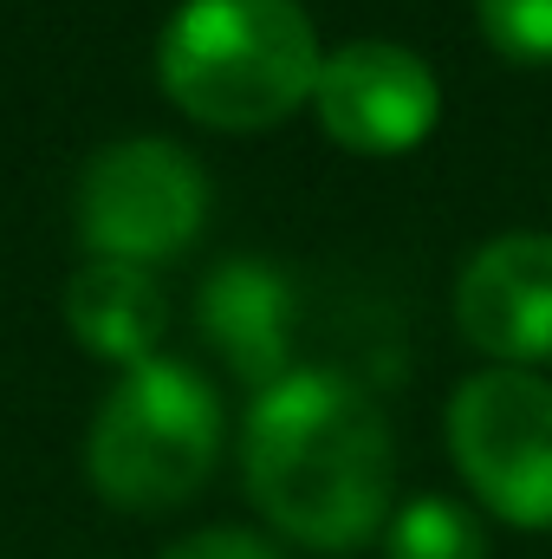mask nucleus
<instances>
[{"label":"nucleus","instance_id":"obj_8","mask_svg":"<svg viewBox=\"0 0 552 559\" xmlns=\"http://www.w3.org/2000/svg\"><path fill=\"white\" fill-rule=\"evenodd\" d=\"M292 280L279 274L274 261H221L202 280L195 319L208 332V345L228 358L235 378H248L254 391H267L274 378L292 371Z\"/></svg>","mask_w":552,"mask_h":559},{"label":"nucleus","instance_id":"obj_2","mask_svg":"<svg viewBox=\"0 0 552 559\" xmlns=\"http://www.w3.org/2000/svg\"><path fill=\"white\" fill-rule=\"evenodd\" d=\"M319 33L299 0H182L156 39L163 98L208 131H274L319 85Z\"/></svg>","mask_w":552,"mask_h":559},{"label":"nucleus","instance_id":"obj_1","mask_svg":"<svg viewBox=\"0 0 552 559\" xmlns=\"http://www.w3.org/2000/svg\"><path fill=\"white\" fill-rule=\"evenodd\" d=\"M241 475L267 527L319 554L384 540L397 514L391 423L345 371L325 365H292L248 397Z\"/></svg>","mask_w":552,"mask_h":559},{"label":"nucleus","instance_id":"obj_10","mask_svg":"<svg viewBox=\"0 0 552 559\" xmlns=\"http://www.w3.org/2000/svg\"><path fill=\"white\" fill-rule=\"evenodd\" d=\"M384 559H488V534L461 501L416 495L384 527Z\"/></svg>","mask_w":552,"mask_h":559},{"label":"nucleus","instance_id":"obj_5","mask_svg":"<svg viewBox=\"0 0 552 559\" xmlns=\"http://www.w3.org/2000/svg\"><path fill=\"white\" fill-rule=\"evenodd\" d=\"M448 455L475 501L507 527L552 534V384L540 371L488 365L448 397Z\"/></svg>","mask_w":552,"mask_h":559},{"label":"nucleus","instance_id":"obj_9","mask_svg":"<svg viewBox=\"0 0 552 559\" xmlns=\"http://www.w3.org/2000/svg\"><path fill=\"white\" fill-rule=\"evenodd\" d=\"M65 332L79 338V352H92L118 371H137L149 358H163L169 293L149 267L79 261V274L65 280Z\"/></svg>","mask_w":552,"mask_h":559},{"label":"nucleus","instance_id":"obj_4","mask_svg":"<svg viewBox=\"0 0 552 559\" xmlns=\"http://www.w3.org/2000/svg\"><path fill=\"white\" fill-rule=\"evenodd\" d=\"M208 222V176L169 138H118L105 143L72 189V235L85 261L163 267L189 254Z\"/></svg>","mask_w":552,"mask_h":559},{"label":"nucleus","instance_id":"obj_7","mask_svg":"<svg viewBox=\"0 0 552 559\" xmlns=\"http://www.w3.org/2000/svg\"><path fill=\"white\" fill-rule=\"evenodd\" d=\"M455 325L507 371L552 365V235L514 228L481 241L455 280Z\"/></svg>","mask_w":552,"mask_h":559},{"label":"nucleus","instance_id":"obj_12","mask_svg":"<svg viewBox=\"0 0 552 559\" xmlns=\"http://www.w3.org/2000/svg\"><path fill=\"white\" fill-rule=\"evenodd\" d=\"M163 559H279V547L248 534V527H202V534L176 540Z\"/></svg>","mask_w":552,"mask_h":559},{"label":"nucleus","instance_id":"obj_3","mask_svg":"<svg viewBox=\"0 0 552 559\" xmlns=\"http://www.w3.org/2000/svg\"><path fill=\"white\" fill-rule=\"evenodd\" d=\"M221 391L189 358H149L105 391L85 436V475L118 514H169L202 495L221 462Z\"/></svg>","mask_w":552,"mask_h":559},{"label":"nucleus","instance_id":"obj_6","mask_svg":"<svg viewBox=\"0 0 552 559\" xmlns=\"http://www.w3.org/2000/svg\"><path fill=\"white\" fill-rule=\"evenodd\" d=\"M319 131L358 156H404L442 124V79L435 66L397 39H345L325 52L312 85Z\"/></svg>","mask_w":552,"mask_h":559},{"label":"nucleus","instance_id":"obj_11","mask_svg":"<svg viewBox=\"0 0 552 559\" xmlns=\"http://www.w3.org/2000/svg\"><path fill=\"white\" fill-rule=\"evenodd\" d=\"M481 39L514 66H552V0H475Z\"/></svg>","mask_w":552,"mask_h":559}]
</instances>
